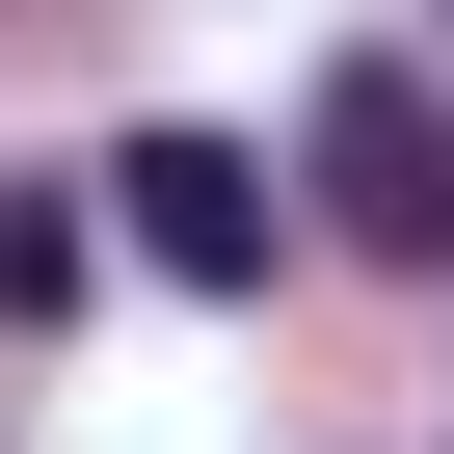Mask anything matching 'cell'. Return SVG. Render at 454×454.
Returning a JSON list of instances; mask_svg holds the SVG:
<instances>
[{"label":"cell","mask_w":454,"mask_h":454,"mask_svg":"<svg viewBox=\"0 0 454 454\" xmlns=\"http://www.w3.org/2000/svg\"><path fill=\"white\" fill-rule=\"evenodd\" d=\"M321 214H348L374 268H454V81L427 54H348L321 81Z\"/></svg>","instance_id":"6da1fadb"},{"label":"cell","mask_w":454,"mask_h":454,"mask_svg":"<svg viewBox=\"0 0 454 454\" xmlns=\"http://www.w3.org/2000/svg\"><path fill=\"white\" fill-rule=\"evenodd\" d=\"M107 241H134L160 294H268V160H241V134H134V160H107Z\"/></svg>","instance_id":"7a4b0ae2"}]
</instances>
